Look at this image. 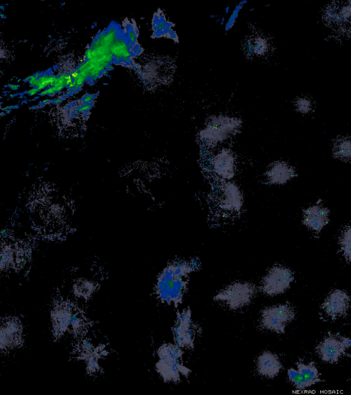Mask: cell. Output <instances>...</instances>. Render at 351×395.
<instances>
[{
	"label": "cell",
	"mask_w": 351,
	"mask_h": 395,
	"mask_svg": "<svg viewBox=\"0 0 351 395\" xmlns=\"http://www.w3.org/2000/svg\"><path fill=\"white\" fill-rule=\"evenodd\" d=\"M195 261H178L167 265L159 275L155 292L161 301L177 306L182 302L188 276L197 269Z\"/></svg>",
	"instance_id": "6da1fadb"
},
{
	"label": "cell",
	"mask_w": 351,
	"mask_h": 395,
	"mask_svg": "<svg viewBox=\"0 0 351 395\" xmlns=\"http://www.w3.org/2000/svg\"><path fill=\"white\" fill-rule=\"evenodd\" d=\"M241 124V121L235 117L222 115L212 117L198 132L199 141L206 149H214L237 134Z\"/></svg>",
	"instance_id": "7a4b0ae2"
},
{
	"label": "cell",
	"mask_w": 351,
	"mask_h": 395,
	"mask_svg": "<svg viewBox=\"0 0 351 395\" xmlns=\"http://www.w3.org/2000/svg\"><path fill=\"white\" fill-rule=\"evenodd\" d=\"M159 360L156 364L157 372L165 381L178 382L180 374L187 377L191 370L180 362L183 351L176 344H165L157 352Z\"/></svg>",
	"instance_id": "3957f363"
},
{
	"label": "cell",
	"mask_w": 351,
	"mask_h": 395,
	"mask_svg": "<svg viewBox=\"0 0 351 395\" xmlns=\"http://www.w3.org/2000/svg\"><path fill=\"white\" fill-rule=\"evenodd\" d=\"M256 292L254 285L247 282H236L219 291L214 297V300L224 304L230 309H238L247 305Z\"/></svg>",
	"instance_id": "277c9868"
},
{
	"label": "cell",
	"mask_w": 351,
	"mask_h": 395,
	"mask_svg": "<svg viewBox=\"0 0 351 395\" xmlns=\"http://www.w3.org/2000/svg\"><path fill=\"white\" fill-rule=\"evenodd\" d=\"M295 317V309L291 304H280L264 309L261 314L260 324L265 329L281 334Z\"/></svg>",
	"instance_id": "5b68a950"
},
{
	"label": "cell",
	"mask_w": 351,
	"mask_h": 395,
	"mask_svg": "<svg viewBox=\"0 0 351 395\" xmlns=\"http://www.w3.org/2000/svg\"><path fill=\"white\" fill-rule=\"evenodd\" d=\"M207 167L219 182L231 181L237 170L234 154L228 148L217 149L208 158Z\"/></svg>",
	"instance_id": "8992f818"
},
{
	"label": "cell",
	"mask_w": 351,
	"mask_h": 395,
	"mask_svg": "<svg viewBox=\"0 0 351 395\" xmlns=\"http://www.w3.org/2000/svg\"><path fill=\"white\" fill-rule=\"evenodd\" d=\"M217 206L228 215L239 214L244 206V195L240 187L232 180L221 182L217 191Z\"/></svg>",
	"instance_id": "52a82bcc"
},
{
	"label": "cell",
	"mask_w": 351,
	"mask_h": 395,
	"mask_svg": "<svg viewBox=\"0 0 351 395\" xmlns=\"http://www.w3.org/2000/svg\"><path fill=\"white\" fill-rule=\"evenodd\" d=\"M351 347V339L329 333L316 346L315 351L322 361L337 363Z\"/></svg>",
	"instance_id": "ba28073f"
},
{
	"label": "cell",
	"mask_w": 351,
	"mask_h": 395,
	"mask_svg": "<svg viewBox=\"0 0 351 395\" xmlns=\"http://www.w3.org/2000/svg\"><path fill=\"white\" fill-rule=\"evenodd\" d=\"M293 280V273L290 269L281 265H275L267 272L260 288L267 296H276L285 292Z\"/></svg>",
	"instance_id": "9c48e42d"
},
{
	"label": "cell",
	"mask_w": 351,
	"mask_h": 395,
	"mask_svg": "<svg viewBox=\"0 0 351 395\" xmlns=\"http://www.w3.org/2000/svg\"><path fill=\"white\" fill-rule=\"evenodd\" d=\"M296 366V369L291 368L287 371L288 378L296 389L303 390L322 381L320 373L314 362L305 363L299 361Z\"/></svg>",
	"instance_id": "30bf717a"
},
{
	"label": "cell",
	"mask_w": 351,
	"mask_h": 395,
	"mask_svg": "<svg viewBox=\"0 0 351 395\" xmlns=\"http://www.w3.org/2000/svg\"><path fill=\"white\" fill-rule=\"evenodd\" d=\"M0 345L2 352L10 351L22 345V325L16 318H6L1 326Z\"/></svg>",
	"instance_id": "8fae6325"
},
{
	"label": "cell",
	"mask_w": 351,
	"mask_h": 395,
	"mask_svg": "<svg viewBox=\"0 0 351 395\" xmlns=\"http://www.w3.org/2000/svg\"><path fill=\"white\" fill-rule=\"evenodd\" d=\"M351 305V298L344 291L335 289L324 299L321 308L326 315L332 319L345 315Z\"/></svg>",
	"instance_id": "7c38bea8"
},
{
	"label": "cell",
	"mask_w": 351,
	"mask_h": 395,
	"mask_svg": "<svg viewBox=\"0 0 351 395\" xmlns=\"http://www.w3.org/2000/svg\"><path fill=\"white\" fill-rule=\"evenodd\" d=\"M173 332L175 343L180 348L193 347L195 335L189 309L178 313Z\"/></svg>",
	"instance_id": "4fadbf2b"
},
{
	"label": "cell",
	"mask_w": 351,
	"mask_h": 395,
	"mask_svg": "<svg viewBox=\"0 0 351 395\" xmlns=\"http://www.w3.org/2000/svg\"><path fill=\"white\" fill-rule=\"evenodd\" d=\"M77 309L69 302H60L53 308L51 311V321L53 334L61 336L67 331H70L71 323Z\"/></svg>",
	"instance_id": "5bb4252c"
},
{
	"label": "cell",
	"mask_w": 351,
	"mask_h": 395,
	"mask_svg": "<svg viewBox=\"0 0 351 395\" xmlns=\"http://www.w3.org/2000/svg\"><path fill=\"white\" fill-rule=\"evenodd\" d=\"M296 175L295 169L287 162L278 160L272 163L265 171L267 182L271 185H283Z\"/></svg>",
	"instance_id": "9a60e30c"
},
{
	"label": "cell",
	"mask_w": 351,
	"mask_h": 395,
	"mask_svg": "<svg viewBox=\"0 0 351 395\" xmlns=\"http://www.w3.org/2000/svg\"><path fill=\"white\" fill-rule=\"evenodd\" d=\"M329 210L320 205L308 207L304 211L303 223L316 232H319L329 222Z\"/></svg>",
	"instance_id": "2e32d148"
},
{
	"label": "cell",
	"mask_w": 351,
	"mask_h": 395,
	"mask_svg": "<svg viewBox=\"0 0 351 395\" xmlns=\"http://www.w3.org/2000/svg\"><path fill=\"white\" fill-rule=\"evenodd\" d=\"M282 368V365L278 357L270 351H264L257 358V371L266 378L272 379L276 376Z\"/></svg>",
	"instance_id": "e0dca14e"
},
{
	"label": "cell",
	"mask_w": 351,
	"mask_h": 395,
	"mask_svg": "<svg viewBox=\"0 0 351 395\" xmlns=\"http://www.w3.org/2000/svg\"><path fill=\"white\" fill-rule=\"evenodd\" d=\"M174 23L169 21L162 11L158 10L154 13L152 19V38H167L178 43V36L172 27Z\"/></svg>",
	"instance_id": "ac0fdd59"
},
{
	"label": "cell",
	"mask_w": 351,
	"mask_h": 395,
	"mask_svg": "<svg viewBox=\"0 0 351 395\" xmlns=\"http://www.w3.org/2000/svg\"><path fill=\"white\" fill-rule=\"evenodd\" d=\"M327 17L330 23L337 25L342 30L351 27V2L343 5H332L328 8Z\"/></svg>",
	"instance_id": "d6986e66"
},
{
	"label": "cell",
	"mask_w": 351,
	"mask_h": 395,
	"mask_svg": "<svg viewBox=\"0 0 351 395\" xmlns=\"http://www.w3.org/2000/svg\"><path fill=\"white\" fill-rule=\"evenodd\" d=\"M334 157L346 162H351V135L337 138L333 144Z\"/></svg>",
	"instance_id": "ffe728a7"
},
{
	"label": "cell",
	"mask_w": 351,
	"mask_h": 395,
	"mask_svg": "<svg viewBox=\"0 0 351 395\" xmlns=\"http://www.w3.org/2000/svg\"><path fill=\"white\" fill-rule=\"evenodd\" d=\"M95 289V284L87 279L77 280L73 287L75 295L81 298H88L93 294Z\"/></svg>",
	"instance_id": "44dd1931"
},
{
	"label": "cell",
	"mask_w": 351,
	"mask_h": 395,
	"mask_svg": "<svg viewBox=\"0 0 351 395\" xmlns=\"http://www.w3.org/2000/svg\"><path fill=\"white\" fill-rule=\"evenodd\" d=\"M268 47L267 40L264 38L257 37L247 41L246 49L249 54L263 55Z\"/></svg>",
	"instance_id": "7402d4cb"
},
{
	"label": "cell",
	"mask_w": 351,
	"mask_h": 395,
	"mask_svg": "<svg viewBox=\"0 0 351 395\" xmlns=\"http://www.w3.org/2000/svg\"><path fill=\"white\" fill-rule=\"evenodd\" d=\"M341 250L346 260L351 261V228H347L343 232L340 240Z\"/></svg>",
	"instance_id": "603a6c76"
},
{
	"label": "cell",
	"mask_w": 351,
	"mask_h": 395,
	"mask_svg": "<svg viewBox=\"0 0 351 395\" xmlns=\"http://www.w3.org/2000/svg\"><path fill=\"white\" fill-rule=\"evenodd\" d=\"M296 110L302 113H308L312 110L313 104L311 101L306 97H301L295 101Z\"/></svg>",
	"instance_id": "cb8c5ba5"
},
{
	"label": "cell",
	"mask_w": 351,
	"mask_h": 395,
	"mask_svg": "<svg viewBox=\"0 0 351 395\" xmlns=\"http://www.w3.org/2000/svg\"><path fill=\"white\" fill-rule=\"evenodd\" d=\"M246 3V1H241L234 8V10H233V12H232L230 18L228 19L226 26H225V29L226 31H228L229 29H230L232 26L234 25L236 19H237V16L239 15V13L241 10V9L243 8V6L244 5V4Z\"/></svg>",
	"instance_id": "d4e9b609"
},
{
	"label": "cell",
	"mask_w": 351,
	"mask_h": 395,
	"mask_svg": "<svg viewBox=\"0 0 351 395\" xmlns=\"http://www.w3.org/2000/svg\"><path fill=\"white\" fill-rule=\"evenodd\" d=\"M8 87H9L10 89L12 90H17L19 88L20 85H16V84H8Z\"/></svg>",
	"instance_id": "484cf974"
},
{
	"label": "cell",
	"mask_w": 351,
	"mask_h": 395,
	"mask_svg": "<svg viewBox=\"0 0 351 395\" xmlns=\"http://www.w3.org/2000/svg\"><path fill=\"white\" fill-rule=\"evenodd\" d=\"M350 357H351V355H350Z\"/></svg>",
	"instance_id": "4316f807"
}]
</instances>
